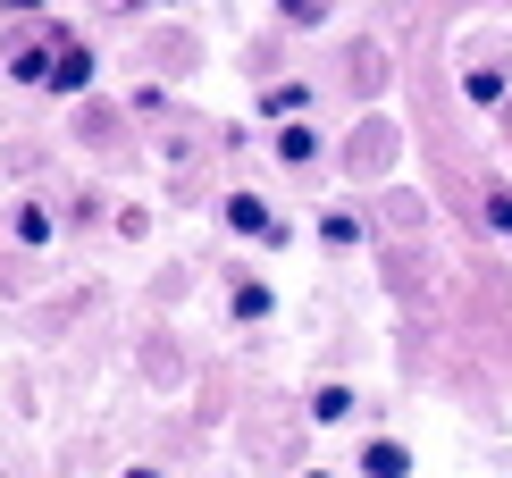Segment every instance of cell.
I'll list each match as a JSON object with an SVG mask.
<instances>
[{
    "label": "cell",
    "instance_id": "cell-1",
    "mask_svg": "<svg viewBox=\"0 0 512 478\" xmlns=\"http://www.w3.org/2000/svg\"><path fill=\"white\" fill-rule=\"evenodd\" d=\"M0 68H9L17 84H42V93H51V68H59V26H42V34H9Z\"/></svg>",
    "mask_w": 512,
    "mask_h": 478
},
{
    "label": "cell",
    "instance_id": "cell-2",
    "mask_svg": "<svg viewBox=\"0 0 512 478\" xmlns=\"http://www.w3.org/2000/svg\"><path fill=\"white\" fill-rule=\"evenodd\" d=\"M353 470L361 478H412V445L403 437H370V445H353Z\"/></svg>",
    "mask_w": 512,
    "mask_h": 478
},
{
    "label": "cell",
    "instance_id": "cell-3",
    "mask_svg": "<svg viewBox=\"0 0 512 478\" xmlns=\"http://www.w3.org/2000/svg\"><path fill=\"white\" fill-rule=\"evenodd\" d=\"M51 93L68 101V93H93V51H84V42L59 26V68H51Z\"/></svg>",
    "mask_w": 512,
    "mask_h": 478
},
{
    "label": "cell",
    "instance_id": "cell-4",
    "mask_svg": "<svg viewBox=\"0 0 512 478\" xmlns=\"http://www.w3.org/2000/svg\"><path fill=\"white\" fill-rule=\"evenodd\" d=\"M353 411H361L353 378H319V386H311V420H319V428H345Z\"/></svg>",
    "mask_w": 512,
    "mask_h": 478
},
{
    "label": "cell",
    "instance_id": "cell-5",
    "mask_svg": "<svg viewBox=\"0 0 512 478\" xmlns=\"http://www.w3.org/2000/svg\"><path fill=\"white\" fill-rule=\"evenodd\" d=\"M219 227L261 244V235H269V202H261V193H227V202H219Z\"/></svg>",
    "mask_w": 512,
    "mask_h": 478
},
{
    "label": "cell",
    "instance_id": "cell-6",
    "mask_svg": "<svg viewBox=\"0 0 512 478\" xmlns=\"http://www.w3.org/2000/svg\"><path fill=\"white\" fill-rule=\"evenodd\" d=\"M311 101H319L311 84H303V76H286V84H269V93H261V118H269V126H294Z\"/></svg>",
    "mask_w": 512,
    "mask_h": 478
},
{
    "label": "cell",
    "instance_id": "cell-7",
    "mask_svg": "<svg viewBox=\"0 0 512 478\" xmlns=\"http://www.w3.org/2000/svg\"><path fill=\"white\" fill-rule=\"evenodd\" d=\"M269 151L286 168H303V160H319V135H311V118H294V126H269Z\"/></svg>",
    "mask_w": 512,
    "mask_h": 478
},
{
    "label": "cell",
    "instance_id": "cell-8",
    "mask_svg": "<svg viewBox=\"0 0 512 478\" xmlns=\"http://www.w3.org/2000/svg\"><path fill=\"white\" fill-rule=\"evenodd\" d=\"M227 311H236V319H244V328H261V319L277 311V294L261 286V277H236V286H227Z\"/></svg>",
    "mask_w": 512,
    "mask_h": 478
},
{
    "label": "cell",
    "instance_id": "cell-9",
    "mask_svg": "<svg viewBox=\"0 0 512 478\" xmlns=\"http://www.w3.org/2000/svg\"><path fill=\"white\" fill-rule=\"evenodd\" d=\"M9 235L26 252H42V244H51V210H42V202H9Z\"/></svg>",
    "mask_w": 512,
    "mask_h": 478
},
{
    "label": "cell",
    "instance_id": "cell-10",
    "mask_svg": "<svg viewBox=\"0 0 512 478\" xmlns=\"http://www.w3.org/2000/svg\"><path fill=\"white\" fill-rule=\"evenodd\" d=\"M361 235H370V227H361V210H319V244H328V252H353Z\"/></svg>",
    "mask_w": 512,
    "mask_h": 478
},
{
    "label": "cell",
    "instance_id": "cell-11",
    "mask_svg": "<svg viewBox=\"0 0 512 478\" xmlns=\"http://www.w3.org/2000/svg\"><path fill=\"white\" fill-rule=\"evenodd\" d=\"M462 101H471V110H496L504 101V68H471L462 76Z\"/></svg>",
    "mask_w": 512,
    "mask_h": 478
},
{
    "label": "cell",
    "instance_id": "cell-12",
    "mask_svg": "<svg viewBox=\"0 0 512 478\" xmlns=\"http://www.w3.org/2000/svg\"><path fill=\"white\" fill-rule=\"evenodd\" d=\"M479 219H487V235H504V244H512V185H487L479 193Z\"/></svg>",
    "mask_w": 512,
    "mask_h": 478
},
{
    "label": "cell",
    "instance_id": "cell-13",
    "mask_svg": "<svg viewBox=\"0 0 512 478\" xmlns=\"http://www.w3.org/2000/svg\"><path fill=\"white\" fill-rule=\"evenodd\" d=\"M277 17H286V26H319V17H328V0H277Z\"/></svg>",
    "mask_w": 512,
    "mask_h": 478
},
{
    "label": "cell",
    "instance_id": "cell-14",
    "mask_svg": "<svg viewBox=\"0 0 512 478\" xmlns=\"http://www.w3.org/2000/svg\"><path fill=\"white\" fill-rule=\"evenodd\" d=\"M51 0H0V17H42Z\"/></svg>",
    "mask_w": 512,
    "mask_h": 478
},
{
    "label": "cell",
    "instance_id": "cell-15",
    "mask_svg": "<svg viewBox=\"0 0 512 478\" xmlns=\"http://www.w3.org/2000/svg\"><path fill=\"white\" fill-rule=\"evenodd\" d=\"M126 478H168V470H160V462H135V470H126Z\"/></svg>",
    "mask_w": 512,
    "mask_h": 478
},
{
    "label": "cell",
    "instance_id": "cell-16",
    "mask_svg": "<svg viewBox=\"0 0 512 478\" xmlns=\"http://www.w3.org/2000/svg\"><path fill=\"white\" fill-rule=\"evenodd\" d=\"M303 478H328V470H303Z\"/></svg>",
    "mask_w": 512,
    "mask_h": 478
}]
</instances>
